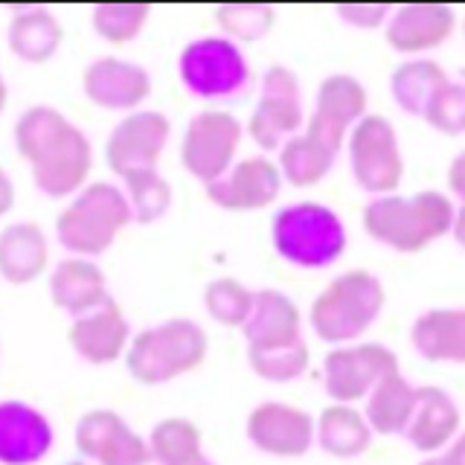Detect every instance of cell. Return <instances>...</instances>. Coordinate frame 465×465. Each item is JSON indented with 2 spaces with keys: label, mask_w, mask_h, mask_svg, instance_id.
<instances>
[{
  "label": "cell",
  "mask_w": 465,
  "mask_h": 465,
  "mask_svg": "<svg viewBox=\"0 0 465 465\" xmlns=\"http://www.w3.org/2000/svg\"><path fill=\"white\" fill-rule=\"evenodd\" d=\"M15 145L33 169V181L44 195L67 198L82 193L94 166L91 143L62 111L33 105L15 123Z\"/></svg>",
  "instance_id": "6da1fadb"
},
{
  "label": "cell",
  "mask_w": 465,
  "mask_h": 465,
  "mask_svg": "<svg viewBox=\"0 0 465 465\" xmlns=\"http://www.w3.org/2000/svg\"><path fill=\"white\" fill-rule=\"evenodd\" d=\"M457 210L442 193L384 195L363 207V230L392 251L416 253L448 230H454Z\"/></svg>",
  "instance_id": "7a4b0ae2"
},
{
  "label": "cell",
  "mask_w": 465,
  "mask_h": 465,
  "mask_svg": "<svg viewBox=\"0 0 465 465\" xmlns=\"http://www.w3.org/2000/svg\"><path fill=\"white\" fill-rule=\"evenodd\" d=\"M387 302V291L370 271H346L320 291L312 302V329L320 341L343 343L367 331Z\"/></svg>",
  "instance_id": "3957f363"
},
{
  "label": "cell",
  "mask_w": 465,
  "mask_h": 465,
  "mask_svg": "<svg viewBox=\"0 0 465 465\" xmlns=\"http://www.w3.org/2000/svg\"><path fill=\"white\" fill-rule=\"evenodd\" d=\"M134 222V207L111 183H87L55 218V232L70 253L99 256Z\"/></svg>",
  "instance_id": "277c9868"
},
{
  "label": "cell",
  "mask_w": 465,
  "mask_h": 465,
  "mask_svg": "<svg viewBox=\"0 0 465 465\" xmlns=\"http://www.w3.org/2000/svg\"><path fill=\"white\" fill-rule=\"evenodd\" d=\"M207 358V334L195 320L174 317L140 331L125 352V367L140 384H166L198 370Z\"/></svg>",
  "instance_id": "5b68a950"
},
{
  "label": "cell",
  "mask_w": 465,
  "mask_h": 465,
  "mask_svg": "<svg viewBox=\"0 0 465 465\" xmlns=\"http://www.w3.org/2000/svg\"><path fill=\"white\" fill-rule=\"evenodd\" d=\"M271 242L291 265L326 268L346 251V230L331 207L302 201L273 215Z\"/></svg>",
  "instance_id": "8992f818"
},
{
  "label": "cell",
  "mask_w": 465,
  "mask_h": 465,
  "mask_svg": "<svg viewBox=\"0 0 465 465\" xmlns=\"http://www.w3.org/2000/svg\"><path fill=\"white\" fill-rule=\"evenodd\" d=\"M352 174L361 189L375 195H390L404 178V163L399 152V134L387 116L370 114L352 128L349 137Z\"/></svg>",
  "instance_id": "52a82bcc"
},
{
  "label": "cell",
  "mask_w": 465,
  "mask_h": 465,
  "mask_svg": "<svg viewBox=\"0 0 465 465\" xmlns=\"http://www.w3.org/2000/svg\"><path fill=\"white\" fill-rule=\"evenodd\" d=\"M242 143V123L227 111H201L186 125L181 143V163L203 186L230 172Z\"/></svg>",
  "instance_id": "ba28073f"
},
{
  "label": "cell",
  "mask_w": 465,
  "mask_h": 465,
  "mask_svg": "<svg viewBox=\"0 0 465 465\" xmlns=\"http://www.w3.org/2000/svg\"><path fill=\"white\" fill-rule=\"evenodd\" d=\"M181 82L201 99L230 96L247 82V62L230 38L207 35L189 41L178 58Z\"/></svg>",
  "instance_id": "9c48e42d"
},
{
  "label": "cell",
  "mask_w": 465,
  "mask_h": 465,
  "mask_svg": "<svg viewBox=\"0 0 465 465\" xmlns=\"http://www.w3.org/2000/svg\"><path fill=\"white\" fill-rule=\"evenodd\" d=\"M399 372V358L381 343H358L346 349H331L323 363L326 392L334 404H352Z\"/></svg>",
  "instance_id": "30bf717a"
},
{
  "label": "cell",
  "mask_w": 465,
  "mask_h": 465,
  "mask_svg": "<svg viewBox=\"0 0 465 465\" xmlns=\"http://www.w3.org/2000/svg\"><path fill=\"white\" fill-rule=\"evenodd\" d=\"M169 131V116L160 111H137L123 116L105 143V160L111 172L120 174L123 181L140 172H157V160L166 149Z\"/></svg>",
  "instance_id": "8fae6325"
},
{
  "label": "cell",
  "mask_w": 465,
  "mask_h": 465,
  "mask_svg": "<svg viewBox=\"0 0 465 465\" xmlns=\"http://www.w3.org/2000/svg\"><path fill=\"white\" fill-rule=\"evenodd\" d=\"M302 125V105H300V82L282 64H273L265 79H262L259 105L251 114L247 131L265 152L280 149L291 137H297Z\"/></svg>",
  "instance_id": "7c38bea8"
},
{
  "label": "cell",
  "mask_w": 465,
  "mask_h": 465,
  "mask_svg": "<svg viewBox=\"0 0 465 465\" xmlns=\"http://www.w3.org/2000/svg\"><path fill=\"white\" fill-rule=\"evenodd\" d=\"M363 111H367L363 84L352 76H329L317 87L314 111L305 123V137L338 154L346 131L363 120Z\"/></svg>",
  "instance_id": "4fadbf2b"
},
{
  "label": "cell",
  "mask_w": 465,
  "mask_h": 465,
  "mask_svg": "<svg viewBox=\"0 0 465 465\" xmlns=\"http://www.w3.org/2000/svg\"><path fill=\"white\" fill-rule=\"evenodd\" d=\"M76 448L96 465H149L152 448L114 411H91L76 425Z\"/></svg>",
  "instance_id": "5bb4252c"
},
{
  "label": "cell",
  "mask_w": 465,
  "mask_h": 465,
  "mask_svg": "<svg viewBox=\"0 0 465 465\" xmlns=\"http://www.w3.org/2000/svg\"><path fill=\"white\" fill-rule=\"evenodd\" d=\"M317 436V425L300 407L265 401L247 416V440L271 457H302Z\"/></svg>",
  "instance_id": "9a60e30c"
},
{
  "label": "cell",
  "mask_w": 465,
  "mask_h": 465,
  "mask_svg": "<svg viewBox=\"0 0 465 465\" xmlns=\"http://www.w3.org/2000/svg\"><path fill=\"white\" fill-rule=\"evenodd\" d=\"M282 172L268 157H244L224 178L207 186V198L222 210H262L280 198Z\"/></svg>",
  "instance_id": "2e32d148"
},
{
  "label": "cell",
  "mask_w": 465,
  "mask_h": 465,
  "mask_svg": "<svg viewBox=\"0 0 465 465\" xmlns=\"http://www.w3.org/2000/svg\"><path fill=\"white\" fill-rule=\"evenodd\" d=\"M84 96L99 108L108 111H134L143 99L152 94V76L149 70L123 62V58H96L94 64H87L82 76Z\"/></svg>",
  "instance_id": "e0dca14e"
},
{
  "label": "cell",
  "mask_w": 465,
  "mask_h": 465,
  "mask_svg": "<svg viewBox=\"0 0 465 465\" xmlns=\"http://www.w3.org/2000/svg\"><path fill=\"white\" fill-rule=\"evenodd\" d=\"M67 341L76 352L91 363H114L128 352V320L120 302L108 300L99 309L73 320Z\"/></svg>",
  "instance_id": "ac0fdd59"
},
{
  "label": "cell",
  "mask_w": 465,
  "mask_h": 465,
  "mask_svg": "<svg viewBox=\"0 0 465 465\" xmlns=\"http://www.w3.org/2000/svg\"><path fill=\"white\" fill-rule=\"evenodd\" d=\"M53 448V428L35 407L24 401L0 404V460L6 465H33Z\"/></svg>",
  "instance_id": "d6986e66"
},
{
  "label": "cell",
  "mask_w": 465,
  "mask_h": 465,
  "mask_svg": "<svg viewBox=\"0 0 465 465\" xmlns=\"http://www.w3.org/2000/svg\"><path fill=\"white\" fill-rule=\"evenodd\" d=\"M247 349H282L300 338V309L280 291L265 288L253 300V312L242 326Z\"/></svg>",
  "instance_id": "ffe728a7"
},
{
  "label": "cell",
  "mask_w": 465,
  "mask_h": 465,
  "mask_svg": "<svg viewBox=\"0 0 465 465\" xmlns=\"http://www.w3.org/2000/svg\"><path fill=\"white\" fill-rule=\"evenodd\" d=\"M454 33V9L440 4H411L387 24V44L396 53H421Z\"/></svg>",
  "instance_id": "44dd1931"
},
{
  "label": "cell",
  "mask_w": 465,
  "mask_h": 465,
  "mask_svg": "<svg viewBox=\"0 0 465 465\" xmlns=\"http://www.w3.org/2000/svg\"><path fill=\"white\" fill-rule=\"evenodd\" d=\"M50 294L55 309L67 314H87L111 300L105 273L87 259H64L50 276Z\"/></svg>",
  "instance_id": "7402d4cb"
},
{
  "label": "cell",
  "mask_w": 465,
  "mask_h": 465,
  "mask_svg": "<svg viewBox=\"0 0 465 465\" xmlns=\"http://www.w3.org/2000/svg\"><path fill=\"white\" fill-rule=\"evenodd\" d=\"M50 262L44 230L33 222L9 224L0 232V273L9 285H26L38 280Z\"/></svg>",
  "instance_id": "603a6c76"
},
{
  "label": "cell",
  "mask_w": 465,
  "mask_h": 465,
  "mask_svg": "<svg viewBox=\"0 0 465 465\" xmlns=\"http://www.w3.org/2000/svg\"><path fill=\"white\" fill-rule=\"evenodd\" d=\"M460 428V411L450 396L440 387H419L416 411L404 436L421 454H433L450 442V436Z\"/></svg>",
  "instance_id": "cb8c5ba5"
},
{
  "label": "cell",
  "mask_w": 465,
  "mask_h": 465,
  "mask_svg": "<svg viewBox=\"0 0 465 465\" xmlns=\"http://www.w3.org/2000/svg\"><path fill=\"white\" fill-rule=\"evenodd\" d=\"M411 341L428 361L465 363V309H433L421 314L413 323Z\"/></svg>",
  "instance_id": "d4e9b609"
},
{
  "label": "cell",
  "mask_w": 465,
  "mask_h": 465,
  "mask_svg": "<svg viewBox=\"0 0 465 465\" xmlns=\"http://www.w3.org/2000/svg\"><path fill=\"white\" fill-rule=\"evenodd\" d=\"M317 442L338 460L361 457L372 442V428L352 404H331L317 419Z\"/></svg>",
  "instance_id": "484cf974"
},
{
  "label": "cell",
  "mask_w": 465,
  "mask_h": 465,
  "mask_svg": "<svg viewBox=\"0 0 465 465\" xmlns=\"http://www.w3.org/2000/svg\"><path fill=\"white\" fill-rule=\"evenodd\" d=\"M419 390L411 387V381L401 372L387 375L381 384L370 392L367 401V421L375 433H404L411 425L413 411H416Z\"/></svg>",
  "instance_id": "4316f807"
},
{
  "label": "cell",
  "mask_w": 465,
  "mask_h": 465,
  "mask_svg": "<svg viewBox=\"0 0 465 465\" xmlns=\"http://www.w3.org/2000/svg\"><path fill=\"white\" fill-rule=\"evenodd\" d=\"M62 44V24L47 9H24L9 24V47L29 64H44Z\"/></svg>",
  "instance_id": "83f0119b"
},
{
  "label": "cell",
  "mask_w": 465,
  "mask_h": 465,
  "mask_svg": "<svg viewBox=\"0 0 465 465\" xmlns=\"http://www.w3.org/2000/svg\"><path fill=\"white\" fill-rule=\"evenodd\" d=\"M448 84L450 82L440 64L421 62L419 58V62H404L401 67H396V73H392V79H390V91L401 111L413 116H428L436 96H440Z\"/></svg>",
  "instance_id": "f1b7e54d"
},
{
  "label": "cell",
  "mask_w": 465,
  "mask_h": 465,
  "mask_svg": "<svg viewBox=\"0 0 465 465\" xmlns=\"http://www.w3.org/2000/svg\"><path fill=\"white\" fill-rule=\"evenodd\" d=\"M334 157L338 154L323 149V145L314 143L312 137L297 134L282 145L280 172H282V178L294 186H314L331 172Z\"/></svg>",
  "instance_id": "f546056e"
},
{
  "label": "cell",
  "mask_w": 465,
  "mask_h": 465,
  "mask_svg": "<svg viewBox=\"0 0 465 465\" xmlns=\"http://www.w3.org/2000/svg\"><path fill=\"white\" fill-rule=\"evenodd\" d=\"M149 448L160 465H189L203 457L198 425L181 416L163 419L160 425H154Z\"/></svg>",
  "instance_id": "4dcf8cb0"
},
{
  "label": "cell",
  "mask_w": 465,
  "mask_h": 465,
  "mask_svg": "<svg viewBox=\"0 0 465 465\" xmlns=\"http://www.w3.org/2000/svg\"><path fill=\"white\" fill-rule=\"evenodd\" d=\"M253 291L239 280H232V276L213 280L203 288V309L218 326H244L253 312Z\"/></svg>",
  "instance_id": "1f68e13d"
},
{
  "label": "cell",
  "mask_w": 465,
  "mask_h": 465,
  "mask_svg": "<svg viewBox=\"0 0 465 465\" xmlns=\"http://www.w3.org/2000/svg\"><path fill=\"white\" fill-rule=\"evenodd\" d=\"M251 370L265 381H294L312 363V349L297 341L282 349H247Z\"/></svg>",
  "instance_id": "d6a6232c"
},
{
  "label": "cell",
  "mask_w": 465,
  "mask_h": 465,
  "mask_svg": "<svg viewBox=\"0 0 465 465\" xmlns=\"http://www.w3.org/2000/svg\"><path fill=\"white\" fill-rule=\"evenodd\" d=\"M149 15V4H102L94 9V29L111 44H128L145 29Z\"/></svg>",
  "instance_id": "836d02e7"
},
{
  "label": "cell",
  "mask_w": 465,
  "mask_h": 465,
  "mask_svg": "<svg viewBox=\"0 0 465 465\" xmlns=\"http://www.w3.org/2000/svg\"><path fill=\"white\" fill-rule=\"evenodd\" d=\"M128 186V201L134 207V222L152 224L160 215H166L172 207V186L166 178H160L157 172H140L125 178Z\"/></svg>",
  "instance_id": "e575fe53"
},
{
  "label": "cell",
  "mask_w": 465,
  "mask_h": 465,
  "mask_svg": "<svg viewBox=\"0 0 465 465\" xmlns=\"http://www.w3.org/2000/svg\"><path fill=\"white\" fill-rule=\"evenodd\" d=\"M215 21L232 38L256 41L271 33L276 12L268 4H222L215 9Z\"/></svg>",
  "instance_id": "d590c367"
},
{
  "label": "cell",
  "mask_w": 465,
  "mask_h": 465,
  "mask_svg": "<svg viewBox=\"0 0 465 465\" xmlns=\"http://www.w3.org/2000/svg\"><path fill=\"white\" fill-rule=\"evenodd\" d=\"M425 120L445 134H462L465 131V84H448L436 96Z\"/></svg>",
  "instance_id": "8d00e7d4"
},
{
  "label": "cell",
  "mask_w": 465,
  "mask_h": 465,
  "mask_svg": "<svg viewBox=\"0 0 465 465\" xmlns=\"http://www.w3.org/2000/svg\"><path fill=\"white\" fill-rule=\"evenodd\" d=\"M390 6L384 4H349V6H338V15L352 26H361V29H370V26H378L384 24Z\"/></svg>",
  "instance_id": "74e56055"
},
{
  "label": "cell",
  "mask_w": 465,
  "mask_h": 465,
  "mask_svg": "<svg viewBox=\"0 0 465 465\" xmlns=\"http://www.w3.org/2000/svg\"><path fill=\"white\" fill-rule=\"evenodd\" d=\"M448 186H450V193H454L457 198H462L465 203V152L454 157V163H450L448 169Z\"/></svg>",
  "instance_id": "f35d334b"
},
{
  "label": "cell",
  "mask_w": 465,
  "mask_h": 465,
  "mask_svg": "<svg viewBox=\"0 0 465 465\" xmlns=\"http://www.w3.org/2000/svg\"><path fill=\"white\" fill-rule=\"evenodd\" d=\"M442 465H465V433L448 448V454L442 457Z\"/></svg>",
  "instance_id": "ab89813d"
},
{
  "label": "cell",
  "mask_w": 465,
  "mask_h": 465,
  "mask_svg": "<svg viewBox=\"0 0 465 465\" xmlns=\"http://www.w3.org/2000/svg\"><path fill=\"white\" fill-rule=\"evenodd\" d=\"M454 239L465 247V203L457 210V222H454Z\"/></svg>",
  "instance_id": "60d3db41"
},
{
  "label": "cell",
  "mask_w": 465,
  "mask_h": 465,
  "mask_svg": "<svg viewBox=\"0 0 465 465\" xmlns=\"http://www.w3.org/2000/svg\"><path fill=\"white\" fill-rule=\"evenodd\" d=\"M189 465H213V462H210L207 457H201V460H195V462H189Z\"/></svg>",
  "instance_id": "b9f144b4"
},
{
  "label": "cell",
  "mask_w": 465,
  "mask_h": 465,
  "mask_svg": "<svg viewBox=\"0 0 465 465\" xmlns=\"http://www.w3.org/2000/svg\"><path fill=\"white\" fill-rule=\"evenodd\" d=\"M421 465H442V460H425Z\"/></svg>",
  "instance_id": "7bdbcfd3"
},
{
  "label": "cell",
  "mask_w": 465,
  "mask_h": 465,
  "mask_svg": "<svg viewBox=\"0 0 465 465\" xmlns=\"http://www.w3.org/2000/svg\"><path fill=\"white\" fill-rule=\"evenodd\" d=\"M67 465H87V462H67Z\"/></svg>",
  "instance_id": "ee69618b"
}]
</instances>
